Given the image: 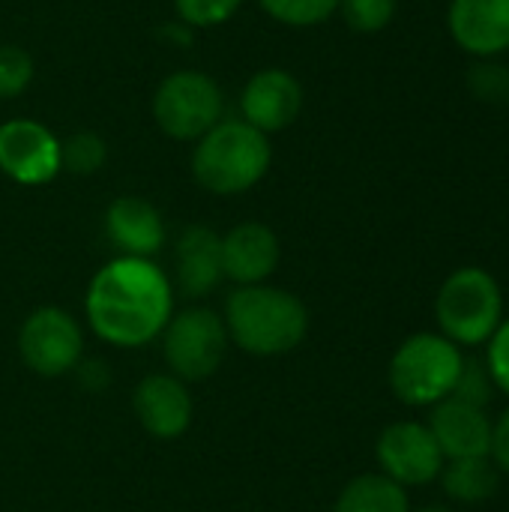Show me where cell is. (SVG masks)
<instances>
[{"mask_svg": "<svg viewBox=\"0 0 509 512\" xmlns=\"http://www.w3.org/2000/svg\"><path fill=\"white\" fill-rule=\"evenodd\" d=\"M78 369V378H81V384L90 390V393H102L108 384H111V375H108V366L102 363V360H90V363H78L75 366Z\"/></svg>", "mask_w": 509, "mask_h": 512, "instance_id": "f1b7e54d", "label": "cell"}, {"mask_svg": "<svg viewBox=\"0 0 509 512\" xmlns=\"http://www.w3.org/2000/svg\"><path fill=\"white\" fill-rule=\"evenodd\" d=\"M108 159L105 141L96 132H75L66 141H60V168L72 174H96Z\"/></svg>", "mask_w": 509, "mask_h": 512, "instance_id": "ffe728a7", "label": "cell"}, {"mask_svg": "<svg viewBox=\"0 0 509 512\" xmlns=\"http://www.w3.org/2000/svg\"><path fill=\"white\" fill-rule=\"evenodd\" d=\"M81 351V324L60 306H42L30 312L18 330L21 363L42 378H60L72 372L81 363Z\"/></svg>", "mask_w": 509, "mask_h": 512, "instance_id": "ba28073f", "label": "cell"}, {"mask_svg": "<svg viewBox=\"0 0 509 512\" xmlns=\"http://www.w3.org/2000/svg\"><path fill=\"white\" fill-rule=\"evenodd\" d=\"M447 27L456 45L477 60L509 51V0H450Z\"/></svg>", "mask_w": 509, "mask_h": 512, "instance_id": "4fadbf2b", "label": "cell"}, {"mask_svg": "<svg viewBox=\"0 0 509 512\" xmlns=\"http://www.w3.org/2000/svg\"><path fill=\"white\" fill-rule=\"evenodd\" d=\"M489 459L495 462V468L509 477V408L492 420V444H489Z\"/></svg>", "mask_w": 509, "mask_h": 512, "instance_id": "83f0119b", "label": "cell"}, {"mask_svg": "<svg viewBox=\"0 0 509 512\" xmlns=\"http://www.w3.org/2000/svg\"><path fill=\"white\" fill-rule=\"evenodd\" d=\"M153 117L168 138L198 141L222 120V90L204 72H174L153 93Z\"/></svg>", "mask_w": 509, "mask_h": 512, "instance_id": "52a82bcc", "label": "cell"}, {"mask_svg": "<svg viewBox=\"0 0 509 512\" xmlns=\"http://www.w3.org/2000/svg\"><path fill=\"white\" fill-rule=\"evenodd\" d=\"M33 81V57L18 45H0V99H15Z\"/></svg>", "mask_w": 509, "mask_h": 512, "instance_id": "d4e9b609", "label": "cell"}, {"mask_svg": "<svg viewBox=\"0 0 509 512\" xmlns=\"http://www.w3.org/2000/svg\"><path fill=\"white\" fill-rule=\"evenodd\" d=\"M270 141L243 120H219L198 138L192 153L195 180L213 195H240L264 180L270 171Z\"/></svg>", "mask_w": 509, "mask_h": 512, "instance_id": "3957f363", "label": "cell"}, {"mask_svg": "<svg viewBox=\"0 0 509 512\" xmlns=\"http://www.w3.org/2000/svg\"><path fill=\"white\" fill-rule=\"evenodd\" d=\"M375 459L381 465V474L402 489L435 483L444 468V453L435 435L426 423L417 420H399L387 426L375 444Z\"/></svg>", "mask_w": 509, "mask_h": 512, "instance_id": "9c48e42d", "label": "cell"}, {"mask_svg": "<svg viewBox=\"0 0 509 512\" xmlns=\"http://www.w3.org/2000/svg\"><path fill=\"white\" fill-rule=\"evenodd\" d=\"M279 267V237L261 222L234 225L222 237V273L225 279L246 285H264Z\"/></svg>", "mask_w": 509, "mask_h": 512, "instance_id": "5bb4252c", "label": "cell"}, {"mask_svg": "<svg viewBox=\"0 0 509 512\" xmlns=\"http://www.w3.org/2000/svg\"><path fill=\"white\" fill-rule=\"evenodd\" d=\"M222 321L228 339L255 357L288 354L309 333V312L303 300L273 285L237 288L225 303Z\"/></svg>", "mask_w": 509, "mask_h": 512, "instance_id": "7a4b0ae2", "label": "cell"}, {"mask_svg": "<svg viewBox=\"0 0 509 512\" xmlns=\"http://www.w3.org/2000/svg\"><path fill=\"white\" fill-rule=\"evenodd\" d=\"M132 408L141 429L159 441L180 438L192 423V396L177 375H147L132 393Z\"/></svg>", "mask_w": 509, "mask_h": 512, "instance_id": "7c38bea8", "label": "cell"}, {"mask_svg": "<svg viewBox=\"0 0 509 512\" xmlns=\"http://www.w3.org/2000/svg\"><path fill=\"white\" fill-rule=\"evenodd\" d=\"M411 512H456L453 507H444V504H429V507H420V510H411Z\"/></svg>", "mask_w": 509, "mask_h": 512, "instance_id": "f546056e", "label": "cell"}, {"mask_svg": "<svg viewBox=\"0 0 509 512\" xmlns=\"http://www.w3.org/2000/svg\"><path fill=\"white\" fill-rule=\"evenodd\" d=\"M333 512H411V501L390 477L360 474L339 492Z\"/></svg>", "mask_w": 509, "mask_h": 512, "instance_id": "d6986e66", "label": "cell"}, {"mask_svg": "<svg viewBox=\"0 0 509 512\" xmlns=\"http://www.w3.org/2000/svg\"><path fill=\"white\" fill-rule=\"evenodd\" d=\"M426 426L435 435V441L444 453V462L489 456L492 420L483 408L465 405L459 399H444L432 408V420Z\"/></svg>", "mask_w": 509, "mask_h": 512, "instance_id": "9a60e30c", "label": "cell"}, {"mask_svg": "<svg viewBox=\"0 0 509 512\" xmlns=\"http://www.w3.org/2000/svg\"><path fill=\"white\" fill-rule=\"evenodd\" d=\"M228 330L219 312L207 306L186 309L171 315L168 327L162 330V354L180 381H204L210 378L225 354H228Z\"/></svg>", "mask_w": 509, "mask_h": 512, "instance_id": "8992f818", "label": "cell"}, {"mask_svg": "<svg viewBox=\"0 0 509 512\" xmlns=\"http://www.w3.org/2000/svg\"><path fill=\"white\" fill-rule=\"evenodd\" d=\"M465 354L441 333H414L408 336L387 369L390 390L399 402L411 408H435L453 396Z\"/></svg>", "mask_w": 509, "mask_h": 512, "instance_id": "5b68a950", "label": "cell"}, {"mask_svg": "<svg viewBox=\"0 0 509 512\" xmlns=\"http://www.w3.org/2000/svg\"><path fill=\"white\" fill-rule=\"evenodd\" d=\"M243 0H174V9L183 24L189 27H216L225 24Z\"/></svg>", "mask_w": 509, "mask_h": 512, "instance_id": "484cf974", "label": "cell"}, {"mask_svg": "<svg viewBox=\"0 0 509 512\" xmlns=\"http://www.w3.org/2000/svg\"><path fill=\"white\" fill-rule=\"evenodd\" d=\"M492 393H495V381L486 369L483 360H468L462 363V372H459V381L453 387V396L450 399H459L465 405H474V408H489L492 402Z\"/></svg>", "mask_w": 509, "mask_h": 512, "instance_id": "cb8c5ba5", "label": "cell"}, {"mask_svg": "<svg viewBox=\"0 0 509 512\" xmlns=\"http://www.w3.org/2000/svg\"><path fill=\"white\" fill-rule=\"evenodd\" d=\"M258 3L288 27H315L339 9V0H258Z\"/></svg>", "mask_w": 509, "mask_h": 512, "instance_id": "44dd1931", "label": "cell"}, {"mask_svg": "<svg viewBox=\"0 0 509 512\" xmlns=\"http://www.w3.org/2000/svg\"><path fill=\"white\" fill-rule=\"evenodd\" d=\"M84 315L102 342L141 348L162 336L174 315L171 279L153 258L120 255L90 279Z\"/></svg>", "mask_w": 509, "mask_h": 512, "instance_id": "6da1fadb", "label": "cell"}, {"mask_svg": "<svg viewBox=\"0 0 509 512\" xmlns=\"http://www.w3.org/2000/svg\"><path fill=\"white\" fill-rule=\"evenodd\" d=\"M438 480H441V489L447 492V498L456 504H486L501 489V471L495 468V462L489 456L450 459V462H444Z\"/></svg>", "mask_w": 509, "mask_h": 512, "instance_id": "ac0fdd59", "label": "cell"}, {"mask_svg": "<svg viewBox=\"0 0 509 512\" xmlns=\"http://www.w3.org/2000/svg\"><path fill=\"white\" fill-rule=\"evenodd\" d=\"M468 87L477 99L489 105L509 102V69L498 63V57H483L468 69Z\"/></svg>", "mask_w": 509, "mask_h": 512, "instance_id": "7402d4cb", "label": "cell"}, {"mask_svg": "<svg viewBox=\"0 0 509 512\" xmlns=\"http://www.w3.org/2000/svg\"><path fill=\"white\" fill-rule=\"evenodd\" d=\"M300 108H303V87L285 69L255 72L240 93L243 123H249L264 135L288 129L300 117Z\"/></svg>", "mask_w": 509, "mask_h": 512, "instance_id": "8fae6325", "label": "cell"}, {"mask_svg": "<svg viewBox=\"0 0 509 512\" xmlns=\"http://www.w3.org/2000/svg\"><path fill=\"white\" fill-rule=\"evenodd\" d=\"M105 234L126 258H153L165 246V222L159 210L135 195H123L108 204Z\"/></svg>", "mask_w": 509, "mask_h": 512, "instance_id": "2e32d148", "label": "cell"}, {"mask_svg": "<svg viewBox=\"0 0 509 512\" xmlns=\"http://www.w3.org/2000/svg\"><path fill=\"white\" fill-rule=\"evenodd\" d=\"M438 333L459 348H477L492 339L504 321V294L498 279L483 267L453 270L435 297Z\"/></svg>", "mask_w": 509, "mask_h": 512, "instance_id": "277c9868", "label": "cell"}, {"mask_svg": "<svg viewBox=\"0 0 509 512\" xmlns=\"http://www.w3.org/2000/svg\"><path fill=\"white\" fill-rule=\"evenodd\" d=\"M0 171L21 186H45L60 168V138L39 120H6L0 126Z\"/></svg>", "mask_w": 509, "mask_h": 512, "instance_id": "30bf717a", "label": "cell"}, {"mask_svg": "<svg viewBox=\"0 0 509 512\" xmlns=\"http://www.w3.org/2000/svg\"><path fill=\"white\" fill-rule=\"evenodd\" d=\"M399 9V0H339V12L357 33L384 30Z\"/></svg>", "mask_w": 509, "mask_h": 512, "instance_id": "603a6c76", "label": "cell"}, {"mask_svg": "<svg viewBox=\"0 0 509 512\" xmlns=\"http://www.w3.org/2000/svg\"><path fill=\"white\" fill-rule=\"evenodd\" d=\"M177 285L186 297H207L225 279L222 237L207 225H189L174 246Z\"/></svg>", "mask_w": 509, "mask_h": 512, "instance_id": "e0dca14e", "label": "cell"}, {"mask_svg": "<svg viewBox=\"0 0 509 512\" xmlns=\"http://www.w3.org/2000/svg\"><path fill=\"white\" fill-rule=\"evenodd\" d=\"M486 369L495 381V390L509 396V318L501 321V327L492 333V339L486 342Z\"/></svg>", "mask_w": 509, "mask_h": 512, "instance_id": "4316f807", "label": "cell"}]
</instances>
